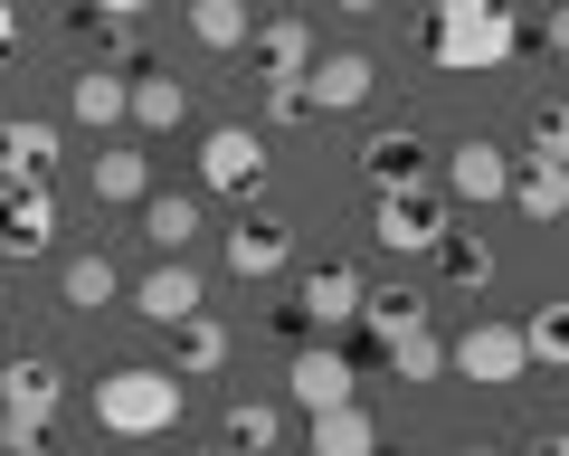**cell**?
<instances>
[{
	"instance_id": "6da1fadb",
	"label": "cell",
	"mask_w": 569,
	"mask_h": 456,
	"mask_svg": "<svg viewBox=\"0 0 569 456\" xmlns=\"http://www.w3.org/2000/svg\"><path fill=\"white\" fill-rule=\"evenodd\" d=\"M427 58L447 67V77H503L522 58L512 0H427Z\"/></svg>"
},
{
	"instance_id": "7a4b0ae2",
	"label": "cell",
	"mask_w": 569,
	"mask_h": 456,
	"mask_svg": "<svg viewBox=\"0 0 569 456\" xmlns=\"http://www.w3.org/2000/svg\"><path fill=\"white\" fill-rule=\"evenodd\" d=\"M171 418H181V371H162V361H123V371L96 380V428L123 437V447L171 437Z\"/></svg>"
},
{
	"instance_id": "3957f363",
	"label": "cell",
	"mask_w": 569,
	"mask_h": 456,
	"mask_svg": "<svg viewBox=\"0 0 569 456\" xmlns=\"http://www.w3.org/2000/svg\"><path fill=\"white\" fill-rule=\"evenodd\" d=\"M58 409H67V371L39 353L0 361V428H10V456H48L58 447Z\"/></svg>"
},
{
	"instance_id": "277c9868",
	"label": "cell",
	"mask_w": 569,
	"mask_h": 456,
	"mask_svg": "<svg viewBox=\"0 0 569 456\" xmlns=\"http://www.w3.org/2000/svg\"><path fill=\"white\" fill-rule=\"evenodd\" d=\"M370 238H380L389 257H437V238H447V190H370Z\"/></svg>"
},
{
	"instance_id": "5b68a950",
	"label": "cell",
	"mask_w": 569,
	"mask_h": 456,
	"mask_svg": "<svg viewBox=\"0 0 569 456\" xmlns=\"http://www.w3.org/2000/svg\"><path fill=\"white\" fill-rule=\"evenodd\" d=\"M447 371H456V380H475V390H512V380L531 371L522 324H466V333L447 343Z\"/></svg>"
},
{
	"instance_id": "8992f818",
	"label": "cell",
	"mask_w": 569,
	"mask_h": 456,
	"mask_svg": "<svg viewBox=\"0 0 569 456\" xmlns=\"http://www.w3.org/2000/svg\"><path fill=\"white\" fill-rule=\"evenodd\" d=\"M361 295H370V276L351 267V257H323V267H305V286H295V314L332 343V333L361 324Z\"/></svg>"
},
{
	"instance_id": "52a82bcc",
	"label": "cell",
	"mask_w": 569,
	"mask_h": 456,
	"mask_svg": "<svg viewBox=\"0 0 569 456\" xmlns=\"http://www.w3.org/2000/svg\"><path fill=\"white\" fill-rule=\"evenodd\" d=\"M238 58L257 67V86H305V67H313V20H305V10H276V20L247 29Z\"/></svg>"
},
{
	"instance_id": "ba28073f",
	"label": "cell",
	"mask_w": 569,
	"mask_h": 456,
	"mask_svg": "<svg viewBox=\"0 0 569 456\" xmlns=\"http://www.w3.org/2000/svg\"><path fill=\"white\" fill-rule=\"evenodd\" d=\"M200 181L219 190V200H257V190H266V133L219 125V133L200 143Z\"/></svg>"
},
{
	"instance_id": "9c48e42d",
	"label": "cell",
	"mask_w": 569,
	"mask_h": 456,
	"mask_svg": "<svg viewBox=\"0 0 569 456\" xmlns=\"http://www.w3.org/2000/svg\"><path fill=\"white\" fill-rule=\"evenodd\" d=\"M305 96H313V115H351V105H370V96H380V67H370L361 48H313Z\"/></svg>"
},
{
	"instance_id": "30bf717a",
	"label": "cell",
	"mask_w": 569,
	"mask_h": 456,
	"mask_svg": "<svg viewBox=\"0 0 569 456\" xmlns=\"http://www.w3.org/2000/svg\"><path fill=\"white\" fill-rule=\"evenodd\" d=\"M351 380H361V371H351V353H342V343H305V353H295V361H284V399H295V409H342V399H351Z\"/></svg>"
},
{
	"instance_id": "8fae6325",
	"label": "cell",
	"mask_w": 569,
	"mask_h": 456,
	"mask_svg": "<svg viewBox=\"0 0 569 456\" xmlns=\"http://www.w3.org/2000/svg\"><path fill=\"white\" fill-rule=\"evenodd\" d=\"M437 190H447V200L493 209V200L512 190V152H503V143H485V133H466V143L447 152V171H437Z\"/></svg>"
},
{
	"instance_id": "7c38bea8",
	"label": "cell",
	"mask_w": 569,
	"mask_h": 456,
	"mask_svg": "<svg viewBox=\"0 0 569 456\" xmlns=\"http://www.w3.org/2000/svg\"><path fill=\"white\" fill-rule=\"evenodd\" d=\"M58 125H39V115H20V125H0V190H48V171H58Z\"/></svg>"
},
{
	"instance_id": "4fadbf2b",
	"label": "cell",
	"mask_w": 569,
	"mask_h": 456,
	"mask_svg": "<svg viewBox=\"0 0 569 456\" xmlns=\"http://www.w3.org/2000/svg\"><path fill=\"white\" fill-rule=\"evenodd\" d=\"M284 257H295V228L276 219V209H247L238 228H228V276H284Z\"/></svg>"
},
{
	"instance_id": "5bb4252c",
	"label": "cell",
	"mask_w": 569,
	"mask_h": 456,
	"mask_svg": "<svg viewBox=\"0 0 569 456\" xmlns=\"http://www.w3.org/2000/svg\"><path fill=\"white\" fill-rule=\"evenodd\" d=\"M133 314L171 333V324H190V314H209V295H200V276H190L181 257H162V267H152V276L133 286Z\"/></svg>"
},
{
	"instance_id": "9a60e30c",
	"label": "cell",
	"mask_w": 569,
	"mask_h": 456,
	"mask_svg": "<svg viewBox=\"0 0 569 456\" xmlns=\"http://www.w3.org/2000/svg\"><path fill=\"white\" fill-rule=\"evenodd\" d=\"M58 248V200L48 190H0V257H48Z\"/></svg>"
},
{
	"instance_id": "2e32d148",
	"label": "cell",
	"mask_w": 569,
	"mask_h": 456,
	"mask_svg": "<svg viewBox=\"0 0 569 456\" xmlns=\"http://www.w3.org/2000/svg\"><path fill=\"white\" fill-rule=\"evenodd\" d=\"M361 181H370V190H408V181H427V133H418V125L370 133V143H361Z\"/></svg>"
},
{
	"instance_id": "e0dca14e",
	"label": "cell",
	"mask_w": 569,
	"mask_h": 456,
	"mask_svg": "<svg viewBox=\"0 0 569 456\" xmlns=\"http://www.w3.org/2000/svg\"><path fill=\"white\" fill-rule=\"evenodd\" d=\"M512 209H522L531 228H560L569 219V162H512Z\"/></svg>"
},
{
	"instance_id": "ac0fdd59",
	"label": "cell",
	"mask_w": 569,
	"mask_h": 456,
	"mask_svg": "<svg viewBox=\"0 0 569 456\" xmlns=\"http://www.w3.org/2000/svg\"><path fill=\"white\" fill-rule=\"evenodd\" d=\"M123 105H133V77H114V67H77V77H67V115H77V125L114 133Z\"/></svg>"
},
{
	"instance_id": "d6986e66",
	"label": "cell",
	"mask_w": 569,
	"mask_h": 456,
	"mask_svg": "<svg viewBox=\"0 0 569 456\" xmlns=\"http://www.w3.org/2000/svg\"><path fill=\"white\" fill-rule=\"evenodd\" d=\"M219 361H228V324H219V314H190V324H171V361H162V371L209 380Z\"/></svg>"
},
{
	"instance_id": "ffe728a7",
	"label": "cell",
	"mask_w": 569,
	"mask_h": 456,
	"mask_svg": "<svg viewBox=\"0 0 569 456\" xmlns=\"http://www.w3.org/2000/svg\"><path fill=\"white\" fill-rule=\"evenodd\" d=\"M181 115H190V86L181 77H133V105H123V125H142V133H181Z\"/></svg>"
},
{
	"instance_id": "44dd1931",
	"label": "cell",
	"mask_w": 569,
	"mask_h": 456,
	"mask_svg": "<svg viewBox=\"0 0 569 456\" xmlns=\"http://www.w3.org/2000/svg\"><path fill=\"white\" fill-rule=\"evenodd\" d=\"M380 353H389V371H399V380H437V371H447V333L418 314V324L380 333Z\"/></svg>"
},
{
	"instance_id": "7402d4cb",
	"label": "cell",
	"mask_w": 569,
	"mask_h": 456,
	"mask_svg": "<svg viewBox=\"0 0 569 456\" xmlns=\"http://www.w3.org/2000/svg\"><path fill=\"white\" fill-rule=\"evenodd\" d=\"M284 437V409L276 399H228V418H219V447L228 456H266Z\"/></svg>"
},
{
	"instance_id": "603a6c76",
	"label": "cell",
	"mask_w": 569,
	"mask_h": 456,
	"mask_svg": "<svg viewBox=\"0 0 569 456\" xmlns=\"http://www.w3.org/2000/svg\"><path fill=\"white\" fill-rule=\"evenodd\" d=\"M96 200H104V209H142V200H152V162H142L133 143L96 152Z\"/></svg>"
},
{
	"instance_id": "cb8c5ba5",
	"label": "cell",
	"mask_w": 569,
	"mask_h": 456,
	"mask_svg": "<svg viewBox=\"0 0 569 456\" xmlns=\"http://www.w3.org/2000/svg\"><path fill=\"white\" fill-rule=\"evenodd\" d=\"M313 456H380V428H370L361 399H342V409H313Z\"/></svg>"
},
{
	"instance_id": "d4e9b609",
	"label": "cell",
	"mask_w": 569,
	"mask_h": 456,
	"mask_svg": "<svg viewBox=\"0 0 569 456\" xmlns=\"http://www.w3.org/2000/svg\"><path fill=\"white\" fill-rule=\"evenodd\" d=\"M142 238L162 257H181L190 238H200V200H190V190H152V200H142Z\"/></svg>"
},
{
	"instance_id": "484cf974",
	"label": "cell",
	"mask_w": 569,
	"mask_h": 456,
	"mask_svg": "<svg viewBox=\"0 0 569 456\" xmlns=\"http://www.w3.org/2000/svg\"><path fill=\"white\" fill-rule=\"evenodd\" d=\"M437 276H447L456 295H485L493 286V248L475 238V228H447V238H437Z\"/></svg>"
},
{
	"instance_id": "4316f807",
	"label": "cell",
	"mask_w": 569,
	"mask_h": 456,
	"mask_svg": "<svg viewBox=\"0 0 569 456\" xmlns=\"http://www.w3.org/2000/svg\"><path fill=\"white\" fill-rule=\"evenodd\" d=\"M58 295L77 314H96V305H114V295H123V276H114V257H104V248H86V257H67V267H58Z\"/></svg>"
},
{
	"instance_id": "83f0119b",
	"label": "cell",
	"mask_w": 569,
	"mask_h": 456,
	"mask_svg": "<svg viewBox=\"0 0 569 456\" xmlns=\"http://www.w3.org/2000/svg\"><path fill=\"white\" fill-rule=\"evenodd\" d=\"M247 29H257V20H247V0H190V39L219 48V58H238Z\"/></svg>"
},
{
	"instance_id": "f1b7e54d",
	"label": "cell",
	"mask_w": 569,
	"mask_h": 456,
	"mask_svg": "<svg viewBox=\"0 0 569 456\" xmlns=\"http://www.w3.org/2000/svg\"><path fill=\"white\" fill-rule=\"evenodd\" d=\"M522 353H531V371H569V295L522 324Z\"/></svg>"
},
{
	"instance_id": "f546056e",
	"label": "cell",
	"mask_w": 569,
	"mask_h": 456,
	"mask_svg": "<svg viewBox=\"0 0 569 456\" xmlns=\"http://www.w3.org/2000/svg\"><path fill=\"white\" fill-rule=\"evenodd\" d=\"M531 162H569V96L531 105Z\"/></svg>"
},
{
	"instance_id": "4dcf8cb0",
	"label": "cell",
	"mask_w": 569,
	"mask_h": 456,
	"mask_svg": "<svg viewBox=\"0 0 569 456\" xmlns=\"http://www.w3.org/2000/svg\"><path fill=\"white\" fill-rule=\"evenodd\" d=\"M418 314H427V305H418V295H399V286H370V295H361V324H370V333H399V324H418Z\"/></svg>"
},
{
	"instance_id": "1f68e13d",
	"label": "cell",
	"mask_w": 569,
	"mask_h": 456,
	"mask_svg": "<svg viewBox=\"0 0 569 456\" xmlns=\"http://www.w3.org/2000/svg\"><path fill=\"white\" fill-rule=\"evenodd\" d=\"M266 125H313V96L305 86H266Z\"/></svg>"
},
{
	"instance_id": "d6a6232c",
	"label": "cell",
	"mask_w": 569,
	"mask_h": 456,
	"mask_svg": "<svg viewBox=\"0 0 569 456\" xmlns=\"http://www.w3.org/2000/svg\"><path fill=\"white\" fill-rule=\"evenodd\" d=\"M20 58V0H0V67Z\"/></svg>"
},
{
	"instance_id": "836d02e7",
	"label": "cell",
	"mask_w": 569,
	"mask_h": 456,
	"mask_svg": "<svg viewBox=\"0 0 569 456\" xmlns=\"http://www.w3.org/2000/svg\"><path fill=\"white\" fill-rule=\"evenodd\" d=\"M541 48H560V58H569V0H550V20H541Z\"/></svg>"
},
{
	"instance_id": "e575fe53",
	"label": "cell",
	"mask_w": 569,
	"mask_h": 456,
	"mask_svg": "<svg viewBox=\"0 0 569 456\" xmlns=\"http://www.w3.org/2000/svg\"><path fill=\"white\" fill-rule=\"evenodd\" d=\"M86 10H104V20H142L152 0H86Z\"/></svg>"
},
{
	"instance_id": "d590c367",
	"label": "cell",
	"mask_w": 569,
	"mask_h": 456,
	"mask_svg": "<svg viewBox=\"0 0 569 456\" xmlns=\"http://www.w3.org/2000/svg\"><path fill=\"white\" fill-rule=\"evenodd\" d=\"M522 456H569V428H541V437H531Z\"/></svg>"
},
{
	"instance_id": "8d00e7d4",
	"label": "cell",
	"mask_w": 569,
	"mask_h": 456,
	"mask_svg": "<svg viewBox=\"0 0 569 456\" xmlns=\"http://www.w3.org/2000/svg\"><path fill=\"white\" fill-rule=\"evenodd\" d=\"M332 10H380V0H332Z\"/></svg>"
},
{
	"instance_id": "74e56055",
	"label": "cell",
	"mask_w": 569,
	"mask_h": 456,
	"mask_svg": "<svg viewBox=\"0 0 569 456\" xmlns=\"http://www.w3.org/2000/svg\"><path fill=\"white\" fill-rule=\"evenodd\" d=\"M466 456H503V447H466Z\"/></svg>"
},
{
	"instance_id": "f35d334b",
	"label": "cell",
	"mask_w": 569,
	"mask_h": 456,
	"mask_svg": "<svg viewBox=\"0 0 569 456\" xmlns=\"http://www.w3.org/2000/svg\"><path fill=\"white\" fill-rule=\"evenodd\" d=\"M0 456H10V428H0Z\"/></svg>"
},
{
	"instance_id": "ab89813d",
	"label": "cell",
	"mask_w": 569,
	"mask_h": 456,
	"mask_svg": "<svg viewBox=\"0 0 569 456\" xmlns=\"http://www.w3.org/2000/svg\"><path fill=\"white\" fill-rule=\"evenodd\" d=\"M200 456H228V447H200Z\"/></svg>"
},
{
	"instance_id": "60d3db41",
	"label": "cell",
	"mask_w": 569,
	"mask_h": 456,
	"mask_svg": "<svg viewBox=\"0 0 569 456\" xmlns=\"http://www.w3.org/2000/svg\"><path fill=\"white\" fill-rule=\"evenodd\" d=\"M0 361H10V353H0Z\"/></svg>"
}]
</instances>
